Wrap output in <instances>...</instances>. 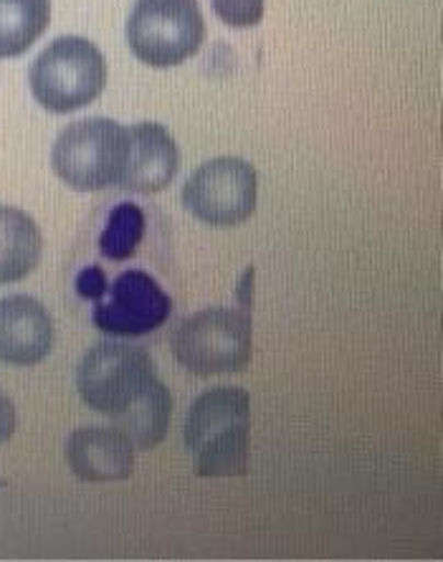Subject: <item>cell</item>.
<instances>
[{
	"label": "cell",
	"mask_w": 443,
	"mask_h": 562,
	"mask_svg": "<svg viewBox=\"0 0 443 562\" xmlns=\"http://www.w3.org/2000/svg\"><path fill=\"white\" fill-rule=\"evenodd\" d=\"M29 85L46 112L69 114L100 99L106 85V64L92 41L56 38L31 64Z\"/></svg>",
	"instance_id": "2"
},
{
	"label": "cell",
	"mask_w": 443,
	"mask_h": 562,
	"mask_svg": "<svg viewBox=\"0 0 443 562\" xmlns=\"http://www.w3.org/2000/svg\"><path fill=\"white\" fill-rule=\"evenodd\" d=\"M15 426H19V416H15V406L11 398L0 391V443H5L8 438L15 434Z\"/></svg>",
	"instance_id": "18"
},
{
	"label": "cell",
	"mask_w": 443,
	"mask_h": 562,
	"mask_svg": "<svg viewBox=\"0 0 443 562\" xmlns=\"http://www.w3.org/2000/svg\"><path fill=\"white\" fill-rule=\"evenodd\" d=\"M44 236L26 211L0 205V286L23 281L38 267Z\"/></svg>",
	"instance_id": "12"
},
{
	"label": "cell",
	"mask_w": 443,
	"mask_h": 562,
	"mask_svg": "<svg viewBox=\"0 0 443 562\" xmlns=\"http://www.w3.org/2000/svg\"><path fill=\"white\" fill-rule=\"evenodd\" d=\"M145 236V216L135 203H120L110 213L100 249L112 261H125L137 251Z\"/></svg>",
	"instance_id": "15"
},
{
	"label": "cell",
	"mask_w": 443,
	"mask_h": 562,
	"mask_svg": "<svg viewBox=\"0 0 443 562\" xmlns=\"http://www.w3.org/2000/svg\"><path fill=\"white\" fill-rule=\"evenodd\" d=\"M127 41L137 59L155 69L185 64L205 41L198 0H137L127 21Z\"/></svg>",
	"instance_id": "6"
},
{
	"label": "cell",
	"mask_w": 443,
	"mask_h": 562,
	"mask_svg": "<svg viewBox=\"0 0 443 562\" xmlns=\"http://www.w3.org/2000/svg\"><path fill=\"white\" fill-rule=\"evenodd\" d=\"M172 300L143 269H127L96 300L94 325L114 337L150 335L168 322Z\"/></svg>",
	"instance_id": "8"
},
{
	"label": "cell",
	"mask_w": 443,
	"mask_h": 562,
	"mask_svg": "<svg viewBox=\"0 0 443 562\" xmlns=\"http://www.w3.org/2000/svg\"><path fill=\"white\" fill-rule=\"evenodd\" d=\"M52 21L48 0H0V59L26 54Z\"/></svg>",
	"instance_id": "14"
},
{
	"label": "cell",
	"mask_w": 443,
	"mask_h": 562,
	"mask_svg": "<svg viewBox=\"0 0 443 562\" xmlns=\"http://www.w3.org/2000/svg\"><path fill=\"white\" fill-rule=\"evenodd\" d=\"M129 153L120 188L152 195L166 190L180 170V150L170 132L155 122H139L127 130Z\"/></svg>",
	"instance_id": "10"
},
{
	"label": "cell",
	"mask_w": 443,
	"mask_h": 562,
	"mask_svg": "<svg viewBox=\"0 0 443 562\" xmlns=\"http://www.w3.org/2000/svg\"><path fill=\"white\" fill-rule=\"evenodd\" d=\"M106 289V279L102 277V271L92 267L87 269L84 274L79 277V294L87 296V300H100Z\"/></svg>",
	"instance_id": "17"
},
{
	"label": "cell",
	"mask_w": 443,
	"mask_h": 562,
	"mask_svg": "<svg viewBox=\"0 0 443 562\" xmlns=\"http://www.w3.org/2000/svg\"><path fill=\"white\" fill-rule=\"evenodd\" d=\"M251 401L243 387H213L195 398L183 441L198 476H243L249 471Z\"/></svg>",
	"instance_id": "1"
},
{
	"label": "cell",
	"mask_w": 443,
	"mask_h": 562,
	"mask_svg": "<svg viewBox=\"0 0 443 562\" xmlns=\"http://www.w3.org/2000/svg\"><path fill=\"white\" fill-rule=\"evenodd\" d=\"M259 180L241 157H218L201 165L183 186V205L205 226L231 228L257 211Z\"/></svg>",
	"instance_id": "7"
},
{
	"label": "cell",
	"mask_w": 443,
	"mask_h": 562,
	"mask_svg": "<svg viewBox=\"0 0 443 562\" xmlns=\"http://www.w3.org/2000/svg\"><path fill=\"white\" fill-rule=\"evenodd\" d=\"M172 416V395L166 383L155 380L143 398H139L133 408H127L122 416L112 418L117 431L129 438L135 451H152L162 438L168 436Z\"/></svg>",
	"instance_id": "13"
},
{
	"label": "cell",
	"mask_w": 443,
	"mask_h": 562,
	"mask_svg": "<svg viewBox=\"0 0 443 562\" xmlns=\"http://www.w3.org/2000/svg\"><path fill=\"white\" fill-rule=\"evenodd\" d=\"M129 153L127 130L106 117L71 122L56 137L52 150L54 172L64 186L81 193L120 186Z\"/></svg>",
	"instance_id": "3"
},
{
	"label": "cell",
	"mask_w": 443,
	"mask_h": 562,
	"mask_svg": "<svg viewBox=\"0 0 443 562\" xmlns=\"http://www.w3.org/2000/svg\"><path fill=\"white\" fill-rule=\"evenodd\" d=\"M251 319L231 307H211L180 322L172 333V355L188 373L208 378L241 373L251 362Z\"/></svg>",
	"instance_id": "4"
},
{
	"label": "cell",
	"mask_w": 443,
	"mask_h": 562,
	"mask_svg": "<svg viewBox=\"0 0 443 562\" xmlns=\"http://www.w3.org/2000/svg\"><path fill=\"white\" fill-rule=\"evenodd\" d=\"M67 461L84 482H122L135 469V446L117 428H77L67 441Z\"/></svg>",
	"instance_id": "11"
},
{
	"label": "cell",
	"mask_w": 443,
	"mask_h": 562,
	"mask_svg": "<svg viewBox=\"0 0 443 562\" xmlns=\"http://www.w3.org/2000/svg\"><path fill=\"white\" fill-rule=\"evenodd\" d=\"M155 380L158 368L143 347L100 342L79 362L77 391L89 408L112 420L133 408Z\"/></svg>",
	"instance_id": "5"
},
{
	"label": "cell",
	"mask_w": 443,
	"mask_h": 562,
	"mask_svg": "<svg viewBox=\"0 0 443 562\" xmlns=\"http://www.w3.org/2000/svg\"><path fill=\"white\" fill-rule=\"evenodd\" d=\"M213 11L226 26L251 29L264 19V0H211Z\"/></svg>",
	"instance_id": "16"
},
{
	"label": "cell",
	"mask_w": 443,
	"mask_h": 562,
	"mask_svg": "<svg viewBox=\"0 0 443 562\" xmlns=\"http://www.w3.org/2000/svg\"><path fill=\"white\" fill-rule=\"evenodd\" d=\"M54 347V322L44 304L29 294L0 300V362L38 366Z\"/></svg>",
	"instance_id": "9"
}]
</instances>
